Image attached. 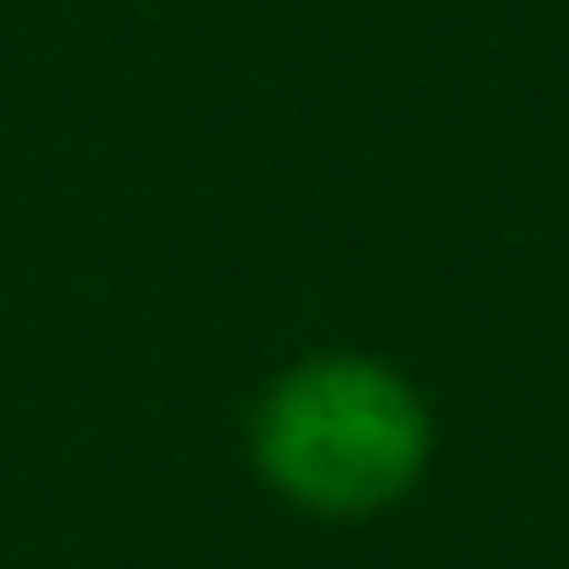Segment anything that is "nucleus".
Instances as JSON below:
<instances>
[{
	"instance_id": "obj_1",
	"label": "nucleus",
	"mask_w": 569,
	"mask_h": 569,
	"mask_svg": "<svg viewBox=\"0 0 569 569\" xmlns=\"http://www.w3.org/2000/svg\"><path fill=\"white\" fill-rule=\"evenodd\" d=\"M249 480L311 525H373L436 471V400L373 347L284 356L240 409Z\"/></svg>"
}]
</instances>
